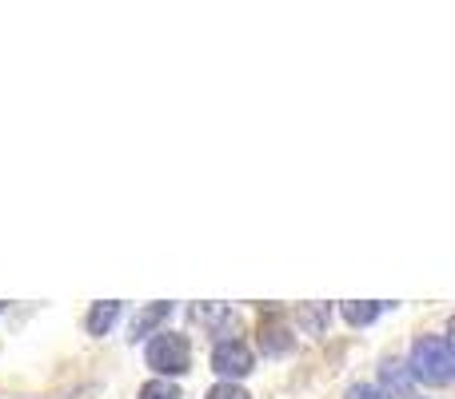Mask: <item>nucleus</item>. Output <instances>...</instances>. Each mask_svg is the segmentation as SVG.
Masks as SVG:
<instances>
[{"label": "nucleus", "instance_id": "obj_1", "mask_svg": "<svg viewBox=\"0 0 455 399\" xmlns=\"http://www.w3.org/2000/svg\"><path fill=\"white\" fill-rule=\"evenodd\" d=\"M411 379L427 387H443L455 376V355H451V339L448 336H419L411 344V360H408Z\"/></svg>", "mask_w": 455, "mask_h": 399}, {"label": "nucleus", "instance_id": "obj_2", "mask_svg": "<svg viewBox=\"0 0 455 399\" xmlns=\"http://www.w3.org/2000/svg\"><path fill=\"white\" fill-rule=\"evenodd\" d=\"M148 368L156 371L160 379L168 376H184L192 368V344L180 331H156L148 344Z\"/></svg>", "mask_w": 455, "mask_h": 399}, {"label": "nucleus", "instance_id": "obj_3", "mask_svg": "<svg viewBox=\"0 0 455 399\" xmlns=\"http://www.w3.org/2000/svg\"><path fill=\"white\" fill-rule=\"evenodd\" d=\"M212 368H216V376H220L224 384H232V379H243L251 371L248 344H240V339H224V344H216L212 347Z\"/></svg>", "mask_w": 455, "mask_h": 399}, {"label": "nucleus", "instance_id": "obj_4", "mask_svg": "<svg viewBox=\"0 0 455 399\" xmlns=\"http://www.w3.org/2000/svg\"><path fill=\"white\" fill-rule=\"evenodd\" d=\"M379 399H411V392H416V379H411L408 363L400 360H387L384 368H379Z\"/></svg>", "mask_w": 455, "mask_h": 399}, {"label": "nucleus", "instance_id": "obj_5", "mask_svg": "<svg viewBox=\"0 0 455 399\" xmlns=\"http://www.w3.org/2000/svg\"><path fill=\"white\" fill-rule=\"evenodd\" d=\"M259 344H264V352H272V355H283V352H291V331H288V323L280 320V315H267L264 323H259Z\"/></svg>", "mask_w": 455, "mask_h": 399}, {"label": "nucleus", "instance_id": "obj_6", "mask_svg": "<svg viewBox=\"0 0 455 399\" xmlns=\"http://www.w3.org/2000/svg\"><path fill=\"white\" fill-rule=\"evenodd\" d=\"M172 315V304H152V307H144V312H136V320H132V339H144V336H152V331L160 328V323Z\"/></svg>", "mask_w": 455, "mask_h": 399}, {"label": "nucleus", "instance_id": "obj_7", "mask_svg": "<svg viewBox=\"0 0 455 399\" xmlns=\"http://www.w3.org/2000/svg\"><path fill=\"white\" fill-rule=\"evenodd\" d=\"M116 315H120V304H116V299H104V304H96L92 312H88V320H84L88 336H104V331L116 323Z\"/></svg>", "mask_w": 455, "mask_h": 399}, {"label": "nucleus", "instance_id": "obj_8", "mask_svg": "<svg viewBox=\"0 0 455 399\" xmlns=\"http://www.w3.org/2000/svg\"><path fill=\"white\" fill-rule=\"evenodd\" d=\"M387 304H379V299H347L344 304V320L352 323V328H363V323H371L379 312H384Z\"/></svg>", "mask_w": 455, "mask_h": 399}, {"label": "nucleus", "instance_id": "obj_9", "mask_svg": "<svg viewBox=\"0 0 455 399\" xmlns=\"http://www.w3.org/2000/svg\"><path fill=\"white\" fill-rule=\"evenodd\" d=\"M140 399H184L180 387L168 384V379H148V384L140 387Z\"/></svg>", "mask_w": 455, "mask_h": 399}, {"label": "nucleus", "instance_id": "obj_10", "mask_svg": "<svg viewBox=\"0 0 455 399\" xmlns=\"http://www.w3.org/2000/svg\"><path fill=\"white\" fill-rule=\"evenodd\" d=\"M208 399H251L243 387H235V384H216L212 392H208Z\"/></svg>", "mask_w": 455, "mask_h": 399}, {"label": "nucleus", "instance_id": "obj_11", "mask_svg": "<svg viewBox=\"0 0 455 399\" xmlns=\"http://www.w3.org/2000/svg\"><path fill=\"white\" fill-rule=\"evenodd\" d=\"M299 315H304V323H307L312 331H320L323 323H328V312H323V307H320V312H299Z\"/></svg>", "mask_w": 455, "mask_h": 399}, {"label": "nucleus", "instance_id": "obj_12", "mask_svg": "<svg viewBox=\"0 0 455 399\" xmlns=\"http://www.w3.org/2000/svg\"><path fill=\"white\" fill-rule=\"evenodd\" d=\"M347 399H379V392L371 384H355L352 392H347Z\"/></svg>", "mask_w": 455, "mask_h": 399}, {"label": "nucleus", "instance_id": "obj_13", "mask_svg": "<svg viewBox=\"0 0 455 399\" xmlns=\"http://www.w3.org/2000/svg\"><path fill=\"white\" fill-rule=\"evenodd\" d=\"M4 307H8V304H0V312H4Z\"/></svg>", "mask_w": 455, "mask_h": 399}]
</instances>
